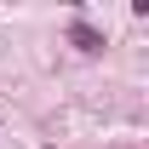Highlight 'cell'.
<instances>
[{"instance_id":"6da1fadb","label":"cell","mask_w":149,"mask_h":149,"mask_svg":"<svg viewBox=\"0 0 149 149\" xmlns=\"http://www.w3.org/2000/svg\"><path fill=\"white\" fill-rule=\"evenodd\" d=\"M69 40L80 46V52H103V35H97V29H86V23H74V29H69Z\"/></svg>"}]
</instances>
